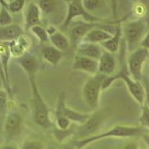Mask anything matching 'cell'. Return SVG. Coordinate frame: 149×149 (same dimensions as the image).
Segmentation results:
<instances>
[{"label":"cell","instance_id":"cell-1","mask_svg":"<svg viewBox=\"0 0 149 149\" xmlns=\"http://www.w3.org/2000/svg\"><path fill=\"white\" fill-rule=\"evenodd\" d=\"M37 73L27 75L32 94V112L33 121L37 125L47 130L52 126L50 111L37 84Z\"/></svg>","mask_w":149,"mask_h":149},{"label":"cell","instance_id":"cell-2","mask_svg":"<svg viewBox=\"0 0 149 149\" xmlns=\"http://www.w3.org/2000/svg\"><path fill=\"white\" fill-rule=\"evenodd\" d=\"M145 129L141 126H129V125H115L111 129L102 132L97 133L91 137L84 138L82 140H74L73 144L78 149H83L88 145L100 140L107 138H131L136 136H141L145 134Z\"/></svg>","mask_w":149,"mask_h":149},{"label":"cell","instance_id":"cell-3","mask_svg":"<svg viewBox=\"0 0 149 149\" xmlns=\"http://www.w3.org/2000/svg\"><path fill=\"white\" fill-rule=\"evenodd\" d=\"M117 80H122L125 83L129 93L139 105L142 106L144 104L145 102V91H144L142 83L141 81L134 79L130 76L128 68H127L126 62L122 64L121 68L119 69V71L117 73H114L112 76L106 77V79H104L103 84H102L103 91L107 90Z\"/></svg>","mask_w":149,"mask_h":149},{"label":"cell","instance_id":"cell-4","mask_svg":"<svg viewBox=\"0 0 149 149\" xmlns=\"http://www.w3.org/2000/svg\"><path fill=\"white\" fill-rule=\"evenodd\" d=\"M40 8L43 18L49 22V25L60 26L64 22L68 4L63 0H33Z\"/></svg>","mask_w":149,"mask_h":149},{"label":"cell","instance_id":"cell-5","mask_svg":"<svg viewBox=\"0 0 149 149\" xmlns=\"http://www.w3.org/2000/svg\"><path fill=\"white\" fill-rule=\"evenodd\" d=\"M123 36L126 44L128 51L130 53L140 47L141 41L148 30L144 18L126 22L122 25Z\"/></svg>","mask_w":149,"mask_h":149},{"label":"cell","instance_id":"cell-6","mask_svg":"<svg viewBox=\"0 0 149 149\" xmlns=\"http://www.w3.org/2000/svg\"><path fill=\"white\" fill-rule=\"evenodd\" d=\"M107 76L97 73L91 76L83 85L82 96L87 107L93 111H96L100 105L101 93L103 91L102 84Z\"/></svg>","mask_w":149,"mask_h":149},{"label":"cell","instance_id":"cell-7","mask_svg":"<svg viewBox=\"0 0 149 149\" xmlns=\"http://www.w3.org/2000/svg\"><path fill=\"white\" fill-rule=\"evenodd\" d=\"M83 18L84 22H106L107 20L98 18L88 12L83 5L82 0H75L68 4L67 15L64 22L61 26V28L63 31H67L69 26L72 23L75 18Z\"/></svg>","mask_w":149,"mask_h":149},{"label":"cell","instance_id":"cell-8","mask_svg":"<svg viewBox=\"0 0 149 149\" xmlns=\"http://www.w3.org/2000/svg\"><path fill=\"white\" fill-rule=\"evenodd\" d=\"M149 58V50L139 47L131 51L127 58V68L130 76L137 81L143 78V68Z\"/></svg>","mask_w":149,"mask_h":149},{"label":"cell","instance_id":"cell-9","mask_svg":"<svg viewBox=\"0 0 149 149\" xmlns=\"http://www.w3.org/2000/svg\"><path fill=\"white\" fill-rule=\"evenodd\" d=\"M105 119L106 114L102 111H95L91 113L90 118L84 125L76 126L74 133L76 140H82L96 135L101 126L103 125Z\"/></svg>","mask_w":149,"mask_h":149},{"label":"cell","instance_id":"cell-10","mask_svg":"<svg viewBox=\"0 0 149 149\" xmlns=\"http://www.w3.org/2000/svg\"><path fill=\"white\" fill-rule=\"evenodd\" d=\"M55 113L65 116L68 119L71 121V123L76 124L78 125H84L90 118V117L91 115V113H85L78 112V111L68 107L67 103H66V94H65V92L62 91L58 95Z\"/></svg>","mask_w":149,"mask_h":149},{"label":"cell","instance_id":"cell-11","mask_svg":"<svg viewBox=\"0 0 149 149\" xmlns=\"http://www.w3.org/2000/svg\"><path fill=\"white\" fill-rule=\"evenodd\" d=\"M23 118L22 114L17 111H10L8 113L3 122V132L8 141L16 138L22 132Z\"/></svg>","mask_w":149,"mask_h":149},{"label":"cell","instance_id":"cell-12","mask_svg":"<svg viewBox=\"0 0 149 149\" xmlns=\"http://www.w3.org/2000/svg\"><path fill=\"white\" fill-rule=\"evenodd\" d=\"M103 23L105 22H88L84 21V22H79L75 23L72 26H69L68 29V38L71 45L76 48L83 41L84 38L91 30L95 27L100 26Z\"/></svg>","mask_w":149,"mask_h":149},{"label":"cell","instance_id":"cell-13","mask_svg":"<svg viewBox=\"0 0 149 149\" xmlns=\"http://www.w3.org/2000/svg\"><path fill=\"white\" fill-rule=\"evenodd\" d=\"M43 15L40 8L33 0L28 1L24 11L25 30L29 31L33 26L42 25Z\"/></svg>","mask_w":149,"mask_h":149},{"label":"cell","instance_id":"cell-14","mask_svg":"<svg viewBox=\"0 0 149 149\" xmlns=\"http://www.w3.org/2000/svg\"><path fill=\"white\" fill-rule=\"evenodd\" d=\"M99 62L97 60L75 55L72 61V68L74 71L85 72L90 76L98 73Z\"/></svg>","mask_w":149,"mask_h":149},{"label":"cell","instance_id":"cell-15","mask_svg":"<svg viewBox=\"0 0 149 149\" xmlns=\"http://www.w3.org/2000/svg\"><path fill=\"white\" fill-rule=\"evenodd\" d=\"M9 45L11 56L17 59L29 52V49L32 46V40L27 35L24 33L20 36L17 39L10 42Z\"/></svg>","mask_w":149,"mask_h":149},{"label":"cell","instance_id":"cell-16","mask_svg":"<svg viewBox=\"0 0 149 149\" xmlns=\"http://www.w3.org/2000/svg\"><path fill=\"white\" fill-rule=\"evenodd\" d=\"M98 73L102 74L104 76H112L114 74L117 67L114 54L103 49L101 57L98 60Z\"/></svg>","mask_w":149,"mask_h":149},{"label":"cell","instance_id":"cell-17","mask_svg":"<svg viewBox=\"0 0 149 149\" xmlns=\"http://www.w3.org/2000/svg\"><path fill=\"white\" fill-rule=\"evenodd\" d=\"M103 51V48L101 45L92 44L88 42H81L76 47L75 55L91 58L95 60H99Z\"/></svg>","mask_w":149,"mask_h":149},{"label":"cell","instance_id":"cell-18","mask_svg":"<svg viewBox=\"0 0 149 149\" xmlns=\"http://www.w3.org/2000/svg\"><path fill=\"white\" fill-rule=\"evenodd\" d=\"M25 33L22 26L17 23L0 26V42H11Z\"/></svg>","mask_w":149,"mask_h":149},{"label":"cell","instance_id":"cell-19","mask_svg":"<svg viewBox=\"0 0 149 149\" xmlns=\"http://www.w3.org/2000/svg\"><path fill=\"white\" fill-rule=\"evenodd\" d=\"M41 55L44 61L53 67L58 66L63 58L62 51H61L60 49H56L53 45L48 44L43 45L41 49Z\"/></svg>","mask_w":149,"mask_h":149},{"label":"cell","instance_id":"cell-20","mask_svg":"<svg viewBox=\"0 0 149 149\" xmlns=\"http://www.w3.org/2000/svg\"><path fill=\"white\" fill-rule=\"evenodd\" d=\"M17 64L23 69L26 75L38 73L39 69V62L38 58L30 52H27L22 57L15 59Z\"/></svg>","mask_w":149,"mask_h":149},{"label":"cell","instance_id":"cell-21","mask_svg":"<svg viewBox=\"0 0 149 149\" xmlns=\"http://www.w3.org/2000/svg\"><path fill=\"white\" fill-rule=\"evenodd\" d=\"M82 3L85 10L91 15L106 20L105 16L107 15L106 13L107 10L106 0H82Z\"/></svg>","mask_w":149,"mask_h":149},{"label":"cell","instance_id":"cell-22","mask_svg":"<svg viewBox=\"0 0 149 149\" xmlns=\"http://www.w3.org/2000/svg\"><path fill=\"white\" fill-rule=\"evenodd\" d=\"M11 57V53H10L9 43L8 42H0V60H1V62H2L3 68L6 80H7V84H8L10 97L12 96L11 85H10V72H9L10 61Z\"/></svg>","mask_w":149,"mask_h":149},{"label":"cell","instance_id":"cell-23","mask_svg":"<svg viewBox=\"0 0 149 149\" xmlns=\"http://www.w3.org/2000/svg\"><path fill=\"white\" fill-rule=\"evenodd\" d=\"M103 24H102L100 26L95 27L92 30H91L86 34V36L84 38L82 42H88V43H92V44L101 45L102 43H103L105 41H107V39H109L113 35L102 28V26Z\"/></svg>","mask_w":149,"mask_h":149},{"label":"cell","instance_id":"cell-24","mask_svg":"<svg viewBox=\"0 0 149 149\" xmlns=\"http://www.w3.org/2000/svg\"><path fill=\"white\" fill-rule=\"evenodd\" d=\"M122 37H123V29H122V22H120L118 25V27H117V30L114 33V34L107 41L102 43L101 45L105 50L115 54L119 49Z\"/></svg>","mask_w":149,"mask_h":149},{"label":"cell","instance_id":"cell-25","mask_svg":"<svg viewBox=\"0 0 149 149\" xmlns=\"http://www.w3.org/2000/svg\"><path fill=\"white\" fill-rule=\"evenodd\" d=\"M49 44L61 51L67 50L71 45L68 36L59 30L49 36Z\"/></svg>","mask_w":149,"mask_h":149},{"label":"cell","instance_id":"cell-26","mask_svg":"<svg viewBox=\"0 0 149 149\" xmlns=\"http://www.w3.org/2000/svg\"><path fill=\"white\" fill-rule=\"evenodd\" d=\"M9 94L3 88H0V125H3L4 119L9 113Z\"/></svg>","mask_w":149,"mask_h":149},{"label":"cell","instance_id":"cell-27","mask_svg":"<svg viewBox=\"0 0 149 149\" xmlns=\"http://www.w3.org/2000/svg\"><path fill=\"white\" fill-rule=\"evenodd\" d=\"M37 38V39L41 43V44H48L49 43V36L47 33L45 27H44L42 25L34 26L29 30Z\"/></svg>","mask_w":149,"mask_h":149},{"label":"cell","instance_id":"cell-28","mask_svg":"<svg viewBox=\"0 0 149 149\" xmlns=\"http://www.w3.org/2000/svg\"><path fill=\"white\" fill-rule=\"evenodd\" d=\"M27 3V0H12L8 2V10L11 14H17L23 10Z\"/></svg>","mask_w":149,"mask_h":149},{"label":"cell","instance_id":"cell-29","mask_svg":"<svg viewBox=\"0 0 149 149\" xmlns=\"http://www.w3.org/2000/svg\"><path fill=\"white\" fill-rule=\"evenodd\" d=\"M14 23L11 13L8 10V8L2 6L0 9V26H8Z\"/></svg>","mask_w":149,"mask_h":149},{"label":"cell","instance_id":"cell-30","mask_svg":"<svg viewBox=\"0 0 149 149\" xmlns=\"http://www.w3.org/2000/svg\"><path fill=\"white\" fill-rule=\"evenodd\" d=\"M140 126L149 130V107L144 103L141 106V113L139 117Z\"/></svg>","mask_w":149,"mask_h":149},{"label":"cell","instance_id":"cell-31","mask_svg":"<svg viewBox=\"0 0 149 149\" xmlns=\"http://www.w3.org/2000/svg\"><path fill=\"white\" fill-rule=\"evenodd\" d=\"M148 13V9L145 4L140 2H136L135 4L132 7L131 14L134 15L135 16L137 17V19L140 18H144Z\"/></svg>","mask_w":149,"mask_h":149},{"label":"cell","instance_id":"cell-32","mask_svg":"<svg viewBox=\"0 0 149 149\" xmlns=\"http://www.w3.org/2000/svg\"><path fill=\"white\" fill-rule=\"evenodd\" d=\"M21 149H45V144L38 140H26L23 141Z\"/></svg>","mask_w":149,"mask_h":149},{"label":"cell","instance_id":"cell-33","mask_svg":"<svg viewBox=\"0 0 149 149\" xmlns=\"http://www.w3.org/2000/svg\"><path fill=\"white\" fill-rule=\"evenodd\" d=\"M142 85L144 87L145 91V102L148 107H149V77L147 75H143V78L141 79Z\"/></svg>","mask_w":149,"mask_h":149},{"label":"cell","instance_id":"cell-34","mask_svg":"<svg viewBox=\"0 0 149 149\" xmlns=\"http://www.w3.org/2000/svg\"><path fill=\"white\" fill-rule=\"evenodd\" d=\"M0 81L2 83V85H3V88L8 92L9 94V88H8V84H7V80H6V77H5V73H4V71H3V65H2V62H1V60H0Z\"/></svg>","mask_w":149,"mask_h":149},{"label":"cell","instance_id":"cell-35","mask_svg":"<svg viewBox=\"0 0 149 149\" xmlns=\"http://www.w3.org/2000/svg\"><path fill=\"white\" fill-rule=\"evenodd\" d=\"M140 47L144 48V49H146L149 50V29L148 30V32L146 33V34L144 35V37H143L142 40L141 41Z\"/></svg>","mask_w":149,"mask_h":149},{"label":"cell","instance_id":"cell-36","mask_svg":"<svg viewBox=\"0 0 149 149\" xmlns=\"http://www.w3.org/2000/svg\"><path fill=\"white\" fill-rule=\"evenodd\" d=\"M0 149H21L20 148H18L15 144L13 143H7L3 146H2Z\"/></svg>","mask_w":149,"mask_h":149},{"label":"cell","instance_id":"cell-37","mask_svg":"<svg viewBox=\"0 0 149 149\" xmlns=\"http://www.w3.org/2000/svg\"><path fill=\"white\" fill-rule=\"evenodd\" d=\"M60 149H78L75 145L73 144V142H70V143H65L62 144V146L60 148Z\"/></svg>","mask_w":149,"mask_h":149},{"label":"cell","instance_id":"cell-38","mask_svg":"<svg viewBox=\"0 0 149 149\" xmlns=\"http://www.w3.org/2000/svg\"><path fill=\"white\" fill-rule=\"evenodd\" d=\"M123 149H140V148H139L138 145L136 143V142H130V143L126 144V145L124 147V148Z\"/></svg>","mask_w":149,"mask_h":149},{"label":"cell","instance_id":"cell-39","mask_svg":"<svg viewBox=\"0 0 149 149\" xmlns=\"http://www.w3.org/2000/svg\"><path fill=\"white\" fill-rule=\"evenodd\" d=\"M141 137H142V139H143V141H144V142L148 146L149 148V135H148V134H144V135H142L141 136Z\"/></svg>","mask_w":149,"mask_h":149},{"label":"cell","instance_id":"cell-40","mask_svg":"<svg viewBox=\"0 0 149 149\" xmlns=\"http://www.w3.org/2000/svg\"><path fill=\"white\" fill-rule=\"evenodd\" d=\"M0 4L3 7L8 8V1L7 0H0Z\"/></svg>","mask_w":149,"mask_h":149},{"label":"cell","instance_id":"cell-41","mask_svg":"<svg viewBox=\"0 0 149 149\" xmlns=\"http://www.w3.org/2000/svg\"><path fill=\"white\" fill-rule=\"evenodd\" d=\"M144 20H145V22H146V23H147L148 27V29H149V10H148V13H147L146 16L144 17Z\"/></svg>","mask_w":149,"mask_h":149},{"label":"cell","instance_id":"cell-42","mask_svg":"<svg viewBox=\"0 0 149 149\" xmlns=\"http://www.w3.org/2000/svg\"><path fill=\"white\" fill-rule=\"evenodd\" d=\"M67 4H68V3H72V2H73V1H75V0H63Z\"/></svg>","mask_w":149,"mask_h":149},{"label":"cell","instance_id":"cell-43","mask_svg":"<svg viewBox=\"0 0 149 149\" xmlns=\"http://www.w3.org/2000/svg\"><path fill=\"white\" fill-rule=\"evenodd\" d=\"M129 1H131V2H134V3L137 2V0H129Z\"/></svg>","mask_w":149,"mask_h":149},{"label":"cell","instance_id":"cell-44","mask_svg":"<svg viewBox=\"0 0 149 149\" xmlns=\"http://www.w3.org/2000/svg\"><path fill=\"white\" fill-rule=\"evenodd\" d=\"M8 2H10V1H12V0H7Z\"/></svg>","mask_w":149,"mask_h":149},{"label":"cell","instance_id":"cell-45","mask_svg":"<svg viewBox=\"0 0 149 149\" xmlns=\"http://www.w3.org/2000/svg\"><path fill=\"white\" fill-rule=\"evenodd\" d=\"M1 7H2V5H1V4H0V9H1Z\"/></svg>","mask_w":149,"mask_h":149},{"label":"cell","instance_id":"cell-46","mask_svg":"<svg viewBox=\"0 0 149 149\" xmlns=\"http://www.w3.org/2000/svg\"><path fill=\"white\" fill-rule=\"evenodd\" d=\"M28 1H30V0H27V2H28Z\"/></svg>","mask_w":149,"mask_h":149},{"label":"cell","instance_id":"cell-47","mask_svg":"<svg viewBox=\"0 0 149 149\" xmlns=\"http://www.w3.org/2000/svg\"><path fill=\"white\" fill-rule=\"evenodd\" d=\"M148 149H149V148H148Z\"/></svg>","mask_w":149,"mask_h":149}]
</instances>
